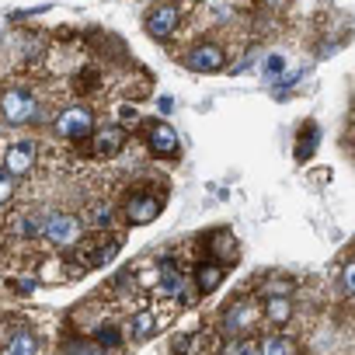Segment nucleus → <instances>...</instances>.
<instances>
[{
	"label": "nucleus",
	"instance_id": "obj_1",
	"mask_svg": "<svg viewBox=\"0 0 355 355\" xmlns=\"http://www.w3.org/2000/svg\"><path fill=\"white\" fill-rule=\"evenodd\" d=\"M258 303L254 300H237L230 310H223L220 317V334L223 338H241V334H254V324H258Z\"/></svg>",
	"mask_w": 355,
	"mask_h": 355
},
{
	"label": "nucleus",
	"instance_id": "obj_2",
	"mask_svg": "<svg viewBox=\"0 0 355 355\" xmlns=\"http://www.w3.org/2000/svg\"><path fill=\"white\" fill-rule=\"evenodd\" d=\"M39 115V101L35 94H28L25 87H8L4 91V122L11 125H25Z\"/></svg>",
	"mask_w": 355,
	"mask_h": 355
},
{
	"label": "nucleus",
	"instance_id": "obj_3",
	"mask_svg": "<svg viewBox=\"0 0 355 355\" xmlns=\"http://www.w3.org/2000/svg\"><path fill=\"white\" fill-rule=\"evenodd\" d=\"M80 220L73 213H49V223H46V241L56 244V248H77L80 244Z\"/></svg>",
	"mask_w": 355,
	"mask_h": 355
},
{
	"label": "nucleus",
	"instance_id": "obj_4",
	"mask_svg": "<svg viewBox=\"0 0 355 355\" xmlns=\"http://www.w3.org/2000/svg\"><path fill=\"white\" fill-rule=\"evenodd\" d=\"M56 132H60L63 139H84V136H94V112H91V108H80V105L60 112V119H56Z\"/></svg>",
	"mask_w": 355,
	"mask_h": 355
},
{
	"label": "nucleus",
	"instance_id": "obj_5",
	"mask_svg": "<svg viewBox=\"0 0 355 355\" xmlns=\"http://www.w3.org/2000/svg\"><path fill=\"white\" fill-rule=\"evenodd\" d=\"M185 63H189V70H196V73H216V70L227 67V53H223L216 42H199V46L189 49Z\"/></svg>",
	"mask_w": 355,
	"mask_h": 355
},
{
	"label": "nucleus",
	"instance_id": "obj_6",
	"mask_svg": "<svg viewBox=\"0 0 355 355\" xmlns=\"http://www.w3.org/2000/svg\"><path fill=\"white\" fill-rule=\"evenodd\" d=\"M153 293H157L160 300H174V296L185 293V275H182V268H178L174 258H164V261H160V282H157Z\"/></svg>",
	"mask_w": 355,
	"mask_h": 355
},
{
	"label": "nucleus",
	"instance_id": "obj_7",
	"mask_svg": "<svg viewBox=\"0 0 355 355\" xmlns=\"http://www.w3.org/2000/svg\"><path fill=\"white\" fill-rule=\"evenodd\" d=\"M122 143H125V129H122V125H105V129H94V136H91V150H94L98 157L119 153Z\"/></svg>",
	"mask_w": 355,
	"mask_h": 355
},
{
	"label": "nucleus",
	"instance_id": "obj_8",
	"mask_svg": "<svg viewBox=\"0 0 355 355\" xmlns=\"http://www.w3.org/2000/svg\"><path fill=\"white\" fill-rule=\"evenodd\" d=\"M4 167L11 174H25L35 167V143H11L4 150Z\"/></svg>",
	"mask_w": 355,
	"mask_h": 355
},
{
	"label": "nucleus",
	"instance_id": "obj_9",
	"mask_svg": "<svg viewBox=\"0 0 355 355\" xmlns=\"http://www.w3.org/2000/svg\"><path fill=\"white\" fill-rule=\"evenodd\" d=\"M223 275H227L223 261H199L196 265V289L202 296H209V293H216L223 286Z\"/></svg>",
	"mask_w": 355,
	"mask_h": 355
},
{
	"label": "nucleus",
	"instance_id": "obj_10",
	"mask_svg": "<svg viewBox=\"0 0 355 355\" xmlns=\"http://www.w3.org/2000/svg\"><path fill=\"white\" fill-rule=\"evenodd\" d=\"M178 18H182V15H178L174 8H157V11L146 15V32H150L153 39H167V35H174Z\"/></svg>",
	"mask_w": 355,
	"mask_h": 355
},
{
	"label": "nucleus",
	"instance_id": "obj_11",
	"mask_svg": "<svg viewBox=\"0 0 355 355\" xmlns=\"http://www.w3.org/2000/svg\"><path fill=\"white\" fill-rule=\"evenodd\" d=\"M261 310H265L268 324L282 327V324H289V317H293V296H289V293H268Z\"/></svg>",
	"mask_w": 355,
	"mask_h": 355
},
{
	"label": "nucleus",
	"instance_id": "obj_12",
	"mask_svg": "<svg viewBox=\"0 0 355 355\" xmlns=\"http://www.w3.org/2000/svg\"><path fill=\"white\" fill-rule=\"evenodd\" d=\"M157 331H160V317H157L153 310L132 313V320H129V338H132V341H150Z\"/></svg>",
	"mask_w": 355,
	"mask_h": 355
},
{
	"label": "nucleus",
	"instance_id": "obj_13",
	"mask_svg": "<svg viewBox=\"0 0 355 355\" xmlns=\"http://www.w3.org/2000/svg\"><path fill=\"white\" fill-rule=\"evenodd\" d=\"M150 150H153V153H164V157L174 153V150H178V132H174L167 122H153V125H150Z\"/></svg>",
	"mask_w": 355,
	"mask_h": 355
},
{
	"label": "nucleus",
	"instance_id": "obj_14",
	"mask_svg": "<svg viewBox=\"0 0 355 355\" xmlns=\"http://www.w3.org/2000/svg\"><path fill=\"white\" fill-rule=\"evenodd\" d=\"M157 213H160V199H132L129 206H125V216H129V223H150V220H157Z\"/></svg>",
	"mask_w": 355,
	"mask_h": 355
},
{
	"label": "nucleus",
	"instance_id": "obj_15",
	"mask_svg": "<svg viewBox=\"0 0 355 355\" xmlns=\"http://www.w3.org/2000/svg\"><path fill=\"white\" fill-rule=\"evenodd\" d=\"M4 352H8V355H32V352H39V338L28 334V331H15V334L4 341Z\"/></svg>",
	"mask_w": 355,
	"mask_h": 355
},
{
	"label": "nucleus",
	"instance_id": "obj_16",
	"mask_svg": "<svg viewBox=\"0 0 355 355\" xmlns=\"http://www.w3.org/2000/svg\"><path fill=\"white\" fill-rule=\"evenodd\" d=\"M46 223H49V216L25 213V216H21V223H18V234H21L25 241H39V237H46Z\"/></svg>",
	"mask_w": 355,
	"mask_h": 355
},
{
	"label": "nucleus",
	"instance_id": "obj_17",
	"mask_svg": "<svg viewBox=\"0 0 355 355\" xmlns=\"http://www.w3.org/2000/svg\"><path fill=\"white\" fill-rule=\"evenodd\" d=\"M317 143H320V132H317V125H303V132H300V139H296V160H310L313 157V150H317Z\"/></svg>",
	"mask_w": 355,
	"mask_h": 355
},
{
	"label": "nucleus",
	"instance_id": "obj_18",
	"mask_svg": "<svg viewBox=\"0 0 355 355\" xmlns=\"http://www.w3.org/2000/svg\"><path fill=\"white\" fill-rule=\"evenodd\" d=\"M261 352L265 355H289V352H296V341L286 338V334H265L261 338Z\"/></svg>",
	"mask_w": 355,
	"mask_h": 355
},
{
	"label": "nucleus",
	"instance_id": "obj_19",
	"mask_svg": "<svg viewBox=\"0 0 355 355\" xmlns=\"http://www.w3.org/2000/svg\"><path fill=\"white\" fill-rule=\"evenodd\" d=\"M91 338H94V341H98V345H101L105 352H108V348H119V345H122V334H119V327H115L112 320H105V324H98Z\"/></svg>",
	"mask_w": 355,
	"mask_h": 355
},
{
	"label": "nucleus",
	"instance_id": "obj_20",
	"mask_svg": "<svg viewBox=\"0 0 355 355\" xmlns=\"http://www.w3.org/2000/svg\"><path fill=\"white\" fill-rule=\"evenodd\" d=\"M84 223H87L91 230H112V227H115V213H112L108 206H98V209H87Z\"/></svg>",
	"mask_w": 355,
	"mask_h": 355
},
{
	"label": "nucleus",
	"instance_id": "obj_21",
	"mask_svg": "<svg viewBox=\"0 0 355 355\" xmlns=\"http://www.w3.org/2000/svg\"><path fill=\"white\" fill-rule=\"evenodd\" d=\"M209 251L216 254V261L230 258V254H234V237H230V234H216V237L209 241Z\"/></svg>",
	"mask_w": 355,
	"mask_h": 355
},
{
	"label": "nucleus",
	"instance_id": "obj_22",
	"mask_svg": "<svg viewBox=\"0 0 355 355\" xmlns=\"http://www.w3.org/2000/svg\"><path fill=\"white\" fill-rule=\"evenodd\" d=\"M11 196H15V174H11V171L4 167V171H0V199L8 202Z\"/></svg>",
	"mask_w": 355,
	"mask_h": 355
},
{
	"label": "nucleus",
	"instance_id": "obj_23",
	"mask_svg": "<svg viewBox=\"0 0 355 355\" xmlns=\"http://www.w3.org/2000/svg\"><path fill=\"white\" fill-rule=\"evenodd\" d=\"M341 282H345V289L355 296V261H348V265H345V272H341Z\"/></svg>",
	"mask_w": 355,
	"mask_h": 355
},
{
	"label": "nucleus",
	"instance_id": "obj_24",
	"mask_svg": "<svg viewBox=\"0 0 355 355\" xmlns=\"http://www.w3.org/2000/svg\"><path fill=\"white\" fill-rule=\"evenodd\" d=\"M289 289H293L289 282H272V286L265 289V296H268V293H289Z\"/></svg>",
	"mask_w": 355,
	"mask_h": 355
},
{
	"label": "nucleus",
	"instance_id": "obj_25",
	"mask_svg": "<svg viewBox=\"0 0 355 355\" xmlns=\"http://www.w3.org/2000/svg\"><path fill=\"white\" fill-rule=\"evenodd\" d=\"M279 70H282V60L272 56V60H268V73H279Z\"/></svg>",
	"mask_w": 355,
	"mask_h": 355
},
{
	"label": "nucleus",
	"instance_id": "obj_26",
	"mask_svg": "<svg viewBox=\"0 0 355 355\" xmlns=\"http://www.w3.org/2000/svg\"><path fill=\"white\" fill-rule=\"evenodd\" d=\"M18 289H21V293H32V289H35V282H32V279H25V282H18Z\"/></svg>",
	"mask_w": 355,
	"mask_h": 355
}]
</instances>
